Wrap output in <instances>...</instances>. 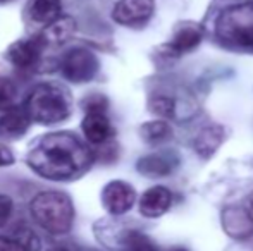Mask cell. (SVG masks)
<instances>
[{
  "instance_id": "obj_14",
  "label": "cell",
  "mask_w": 253,
  "mask_h": 251,
  "mask_svg": "<svg viewBox=\"0 0 253 251\" xmlns=\"http://www.w3.org/2000/svg\"><path fill=\"white\" fill-rule=\"evenodd\" d=\"M224 141V127L220 124H212L207 126L198 133V136L195 138V151L200 155L202 158H210Z\"/></svg>"
},
{
  "instance_id": "obj_15",
  "label": "cell",
  "mask_w": 253,
  "mask_h": 251,
  "mask_svg": "<svg viewBox=\"0 0 253 251\" xmlns=\"http://www.w3.org/2000/svg\"><path fill=\"white\" fill-rule=\"evenodd\" d=\"M76 31V21L71 16H60L40 33V38L45 45H60L66 43Z\"/></svg>"
},
{
  "instance_id": "obj_26",
  "label": "cell",
  "mask_w": 253,
  "mask_h": 251,
  "mask_svg": "<svg viewBox=\"0 0 253 251\" xmlns=\"http://www.w3.org/2000/svg\"><path fill=\"white\" fill-rule=\"evenodd\" d=\"M14 153L9 150V146H5L3 143H0V167H9L14 164Z\"/></svg>"
},
{
  "instance_id": "obj_2",
  "label": "cell",
  "mask_w": 253,
  "mask_h": 251,
  "mask_svg": "<svg viewBox=\"0 0 253 251\" xmlns=\"http://www.w3.org/2000/svg\"><path fill=\"white\" fill-rule=\"evenodd\" d=\"M24 108L33 122L50 126L69 117L73 100L66 88L53 83H42L30 91Z\"/></svg>"
},
{
  "instance_id": "obj_1",
  "label": "cell",
  "mask_w": 253,
  "mask_h": 251,
  "mask_svg": "<svg viewBox=\"0 0 253 251\" xmlns=\"http://www.w3.org/2000/svg\"><path fill=\"white\" fill-rule=\"evenodd\" d=\"M95 155L86 143L67 131L45 134L28 153V165L50 181H71L90 169Z\"/></svg>"
},
{
  "instance_id": "obj_5",
  "label": "cell",
  "mask_w": 253,
  "mask_h": 251,
  "mask_svg": "<svg viewBox=\"0 0 253 251\" xmlns=\"http://www.w3.org/2000/svg\"><path fill=\"white\" fill-rule=\"evenodd\" d=\"M98 67L100 62L97 55L83 47L71 48L60 62L62 76L71 83H88L97 76Z\"/></svg>"
},
{
  "instance_id": "obj_7",
  "label": "cell",
  "mask_w": 253,
  "mask_h": 251,
  "mask_svg": "<svg viewBox=\"0 0 253 251\" xmlns=\"http://www.w3.org/2000/svg\"><path fill=\"white\" fill-rule=\"evenodd\" d=\"M136 201V191L129 182L110 181L102 191V203L112 215H123L133 208Z\"/></svg>"
},
{
  "instance_id": "obj_20",
  "label": "cell",
  "mask_w": 253,
  "mask_h": 251,
  "mask_svg": "<svg viewBox=\"0 0 253 251\" xmlns=\"http://www.w3.org/2000/svg\"><path fill=\"white\" fill-rule=\"evenodd\" d=\"M124 245H126V251H159L150 239L140 232H129L124 238Z\"/></svg>"
},
{
  "instance_id": "obj_22",
  "label": "cell",
  "mask_w": 253,
  "mask_h": 251,
  "mask_svg": "<svg viewBox=\"0 0 253 251\" xmlns=\"http://www.w3.org/2000/svg\"><path fill=\"white\" fill-rule=\"evenodd\" d=\"M14 238H16L28 251H38L42 246L40 238H38L33 231H30V229H26V227L17 229V231L14 232Z\"/></svg>"
},
{
  "instance_id": "obj_24",
  "label": "cell",
  "mask_w": 253,
  "mask_h": 251,
  "mask_svg": "<svg viewBox=\"0 0 253 251\" xmlns=\"http://www.w3.org/2000/svg\"><path fill=\"white\" fill-rule=\"evenodd\" d=\"M12 210H14L12 200L9 196H5V194H0V227H3L9 222Z\"/></svg>"
},
{
  "instance_id": "obj_6",
  "label": "cell",
  "mask_w": 253,
  "mask_h": 251,
  "mask_svg": "<svg viewBox=\"0 0 253 251\" xmlns=\"http://www.w3.org/2000/svg\"><path fill=\"white\" fill-rule=\"evenodd\" d=\"M222 227L234 239H247L253 236V193L240 205L227 207L222 212Z\"/></svg>"
},
{
  "instance_id": "obj_21",
  "label": "cell",
  "mask_w": 253,
  "mask_h": 251,
  "mask_svg": "<svg viewBox=\"0 0 253 251\" xmlns=\"http://www.w3.org/2000/svg\"><path fill=\"white\" fill-rule=\"evenodd\" d=\"M16 97V86L10 79L7 77H0V108L7 110V108L14 107L12 100Z\"/></svg>"
},
{
  "instance_id": "obj_27",
  "label": "cell",
  "mask_w": 253,
  "mask_h": 251,
  "mask_svg": "<svg viewBox=\"0 0 253 251\" xmlns=\"http://www.w3.org/2000/svg\"><path fill=\"white\" fill-rule=\"evenodd\" d=\"M48 251H67V250H64V248H52V250H48Z\"/></svg>"
},
{
  "instance_id": "obj_11",
  "label": "cell",
  "mask_w": 253,
  "mask_h": 251,
  "mask_svg": "<svg viewBox=\"0 0 253 251\" xmlns=\"http://www.w3.org/2000/svg\"><path fill=\"white\" fill-rule=\"evenodd\" d=\"M31 117L24 107H10L0 115V136L16 140L28 131L31 124Z\"/></svg>"
},
{
  "instance_id": "obj_23",
  "label": "cell",
  "mask_w": 253,
  "mask_h": 251,
  "mask_svg": "<svg viewBox=\"0 0 253 251\" xmlns=\"http://www.w3.org/2000/svg\"><path fill=\"white\" fill-rule=\"evenodd\" d=\"M109 102L103 95H90L83 100V108L86 114H105Z\"/></svg>"
},
{
  "instance_id": "obj_16",
  "label": "cell",
  "mask_w": 253,
  "mask_h": 251,
  "mask_svg": "<svg viewBox=\"0 0 253 251\" xmlns=\"http://www.w3.org/2000/svg\"><path fill=\"white\" fill-rule=\"evenodd\" d=\"M60 12H62L60 0H33L28 9L31 21L42 26H48L55 19H59L62 16Z\"/></svg>"
},
{
  "instance_id": "obj_8",
  "label": "cell",
  "mask_w": 253,
  "mask_h": 251,
  "mask_svg": "<svg viewBox=\"0 0 253 251\" xmlns=\"http://www.w3.org/2000/svg\"><path fill=\"white\" fill-rule=\"evenodd\" d=\"M155 10L153 0H117L112 9V19L124 26L147 23Z\"/></svg>"
},
{
  "instance_id": "obj_18",
  "label": "cell",
  "mask_w": 253,
  "mask_h": 251,
  "mask_svg": "<svg viewBox=\"0 0 253 251\" xmlns=\"http://www.w3.org/2000/svg\"><path fill=\"white\" fill-rule=\"evenodd\" d=\"M170 134H172V129H170L167 121H150V122H145L140 127L141 140L150 144H159L162 141L169 140Z\"/></svg>"
},
{
  "instance_id": "obj_10",
  "label": "cell",
  "mask_w": 253,
  "mask_h": 251,
  "mask_svg": "<svg viewBox=\"0 0 253 251\" xmlns=\"http://www.w3.org/2000/svg\"><path fill=\"white\" fill-rule=\"evenodd\" d=\"M172 205V193L164 186H153L140 198V214L143 217L155 218L164 215Z\"/></svg>"
},
{
  "instance_id": "obj_28",
  "label": "cell",
  "mask_w": 253,
  "mask_h": 251,
  "mask_svg": "<svg viewBox=\"0 0 253 251\" xmlns=\"http://www.w3.org/2000/svg\"><path fill=\"white\" fill-rule=\"evenodd\" d=\"M9 2H12V0H0V3H9Z\"/></svg>"
},
{
  "instance_id": "obj_13",
  "label": "cell",
  "mask_w": 253,
  "mask_h": 251,
  "mask_svg": "<svg viewBox=\"0 0 253 251\" xmlns=\"http://www.w3.org/2000/svg\"><path fill=\"white\" fill-rule=\"evenodd\" d=\"M202 38L203 35L200 28L195 26V24H184L176 31L174 38L170 40V43L166 45V48L170 55H183L197 48L200 45Z\"/></svg>"
},
{
  "instance_id": "obj_4",
  "label": "cell",
  "mask_w": 253,
  "mask_h": 251,
  "mask_svg": "<svg viewBox=\"0 0 253 251\" xmlns=\"http://www.w3.org/2000/svg\"><path fill=\"white\" fill-rule=\"evenodd\" d=\"M215 35L233 48H253V3L231 5L219 14Z\"/></svg>"
},
{
  "instance_id": "obj_17",
  "label": "cell",
  "mask_w": 253,
  "mask_h": 251,
  "mask_svg": "<svg viewBox=\"0 0 253 251\" xmlns=\"http://www.w3.org/2000/svg\"><path fill=\"white\" fill-rule=\"evenodd\" d=\"M136 169L140 174L147 176V178H164L172 172L174 162L162 155H147L138 160Z\"/></svg>"
},
{
  "instance_id": "obj_29",
  "label": "cell",
  "mask_w": 253,
  "mask_h": 251,
  "mask_svg": "<svg viewBox=\"0 0 253 251\" xmlns=\"http://www.w3.org/2000/svg\"><path fill=\"white\" fill-rule=\"evenodd\" d=\"M170 251H186V250H183V248H174V250H170Z\"/></svg>"
},
{
  "instance_id": "obj_25",
  "label": "cell",
  "mask_w": 253,
  "mask_h": 251,
  "mask_svg": "<svg viewBox=\"0 0 253 251\" xmlns=\"http://www.w3.org/2000/svg\"><path fill=\"white\" fill-rule=\"evenodd\" d=\"M0 251H28L16 238L0 236Z\"/></svg>"
},
{
  "instance_id": "obj_3",
  "label": "cell",
  "mask_w": 253,
  "mask_h": 251,
  "mask_svg": "<svg viewBox=\"0 0 253 251\" xmlns=\"http://www.w3.org/2000/svg\"><path fill=\"white\" fill-rule=\"evenodd\" d=\"M30 212L35 222L50 234L69 232L74 220V207L67 194L59 191H45L33 198Z\"/></svg>"
},
{
  "instance_id": "obj_9",
  "label": "cell",
  "mask_w": 253,
  "mask_h": 251,
  "mask_svg": "<svg viewBox=\"0 0 253 251\" xmlns=\"http://www.w3.org/2000/svg\"><path fill=\"white\" fill-rule=\"evenodd\" d=\"M47 47L40 36L28 38V40H17L7 48L5 59L17 69H31L40 61L42 50Z\"/></svg>"
},
{
  "instance_id": "obj_19",
  "label": "cell",
  "mask_w": 253,
  "mask_h": 251,
  "mask_svg": "<svg viewBox=\"0 0 253 251\" xmlns=\"http://www.w3.org/2000/svg\"><path fill=\"white\" fill-rule=\"evenodd\" d=\"M150 107V112L160 115L164 119H170L174 117V112H176V102L169 97H164V95H159V97H153L148 104Z\"/></svg>"
},
{
  "instance_id": "obj_12",
  "label": "cell",
  "mask_w": 253,
  "mask_h": 251,
  "mask_svg": "<svg viewBox=\"0 0 253 251\" xmlns=\"http://www.w3.org/2000/svg\"><path fill=\"white\" fill-rule=\"evenodd\" d=\"M81 131L88 143L105 144L112 136V126L105 114H86L81 122Z\"/></svg>"
}]
</instances>
